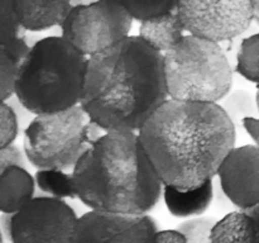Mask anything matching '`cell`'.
Segmentation results:
<instances>
[{
  "mask_svg": "<svg viewBox=\"0 0 259 243\" xmlns=\"http://www.w3.org/2000/svg\"><path fill=\"white\" fill-rule=\"evenodd\" d=\"M163 197L166 207L172 215L177 218H199L210 207L214 197L212 180L194 190L175 189L163 186Z\"/></svg>",
  "mask_w": 259,
  "mask_h": 243,
  "instance_id": "obj_14",
  "label": "cell"
},
{
  "mask_svg": "<svg viewBox=\"0 0 259 243\" xmlns=\"http://www.w3.org/2000/svg\"><path fill=\"white\" fill-rule=\"evenodd\" d=\"M125 9L133 19L146 23L157 19L177 9V2L171 3H123Z\"/></svg>",
  "mask_w": 259,
  "mask_h": 243,
  "instance_id": "obj_20",
  "label": "cell"
},
{
  "mask_svg": "<svg viewBox=\"0 0 259 243\" xmlns=\"http://www.w3.org/2000/svg\"><path fill=\"white\" fill-rule=\"evenodd\" d=\"M177 13L190 35L219 45L243 34L254 20L253 2H177Z\"/></svg>",
  "mask_w": 259,
  "mask_h": 243,
  "instance_id": "obj_8",
  "label": "cell"
},
{
  "mask_svg": "<svg viewBox=\"0 0 259 243\" xmlns=\"http://www.w3.org/2000/svg\"><path fill=\"white\" fill-rule=\"evenodd\" d=\"M71 174L77 199L98 212L146 215L163 192L136 132H105Z\"/></svg>",
  "mask_w": 259,
  "mask_h": 243,
  "instance_id": "obj_3",
  "label": "cell"
},
{
  "mask_svg": "<svg viewBox=\"0 0 259 243\" xmlns=\"http://www.w3.org/2000/svg\"><path fill=\"white\" fill-rule=\"evenodd\" d=\"M210 243H258L253 218L247 212H232L217 220L210 232Z\"/></svg>",
  "mask_w": 259,
  "mask_h": 243,
  "instance_id": "obj_16",
  "label": "cell"
},
{
  "mask_svg": "<svg viewBox=\"0 0 259 243\" xmlns=\"http://www.w3.org/2000/svg\"><path fill=\"white\" fill-rule=\"evenodd\" d=\"M185 28L177 9L139 25V37L153 50L164 55L185 37Z\"/></svg>",
  "mask_w": 259,
  "mask_h": 243,
  "instance_id": "obj_15",
  "label": "cell"
},
{
  "mask_svg": "<svg viewBox=\"0 0 259 243\" xmlns=\"http://www.w3.org/2000/svg\"><path fill=\"white\" fill-rule=\"evenodd\" d=\"M35 179L23 167H9L0 172V209L15 214L34 199Z\"/></svg>",
  "mask_w": 259,
  "mask_h": 243,
  "instance_id": "obj_13",
  "label": "cell"
},
{
  "mask_svg": "<svg viewBox=\"0 0 259 243\" xmlns=\"http://www.w3.org/2000/svg\"><path fill=\"white\" fill-rule=\"evenodd\" d=\"M253 9H254V22L259 25V0L253 2Z\"/></svg>",
  "mask_w": 259,
  "mask_h": 243,
  "instance_id": "obj_29",
  "label": "cell"
},
{
  "mask_svg": "<svg viewBox=\"0 0 259 243\" xmlns=\"http://www.w3.org/2000/svg\"><path fill=\"white\" fill-rule=\"evenodd\" d=\"M12 217L13 214H4L3 213L0 218V227L3 232V240L8 243H12Z\"/></svg>",
  "mask_w": 259,
  "mask_h": 243,
  "instance_id": "obj_27",
  "label": "cell"
},
{
  "mask_svg": "<svg viewBox=\"0 0 259 243\" xmlns=\"http://www.w3.org/2000/svg\"><path fill=\"white\" fill-rule=\"evenodd\" d=\"M89 57L62 35L37 40L22 62L15 96L34 115L55 114L81 105Z\"/></svg>",
  "mask_w": 259,
  "mask_h": 243,
  "instance_id": "obj_4",
  "label": "cell"
},
{
  "mask_svg": "<svg viewBox=\"0 0 259 243\" xmlns=\"http://www.w3.org/2000/svg\"><path fill=\"white\" fill-rule=\"evenodd\" d=\"M235 71L259 86V32L242 40L237 53Z\"/></svg>",
  "mask_w": 259,
  "mask_h": 243,
  "instance_id": "obj_19",
  "label": "cell"
},
{
  "mask_svg": "<svg viewBox=\"0 0 259 243\" xmlns=\"http://www.w3.org/2000/svg\"><path fill=\"white\" fill-rule=\"evenodd\" d=\"M217 220L211 217H199L187 219L176 228L184 233L187 243H210V232Z\"/></svg>",
  "mask_w": 259,
  "mask_h": 243,
  "instance_id": "obj_22",
  "label": "cell"
},
{
  "mask_svg": "<svg viewBox=\"0 0 259 243\" xmlns=\"http://www.w3.org/2000/svg\"><path fill=\"white\" fill-rule=\"evenodd\" d=\"M163 58L172 100L219 104L232 91L233 67L218 43L187 34Z\"/></svg>",
  "mask_w": 259,
  "mask_h": 243,
  "instance_id": "obj_5",
  "label": "cell"
},
{
  "mask_svg": "<svg viewBox=\"0 0 259 243\" xmlns=\"http://www.w3.org/2000/svg\"><path fill=\"white\" fill-rule=\"evenodd\" d=\"M18 115L14 108L8 103H2L0 109V148L10 146L18 137Z\"/></svg>",
  "mask_w": 259,
  "mask_h": 243,
  "instance_id": "obj_23",
  "label": "cell"
},
{
  "mask_svg": "<svg viewBox=\"0 0 259 243\" xmlns=\"http://www.w3.org/2000/svg\"><path fill=\"white\" fill-rule=\"evenodd\" d=\"M243 128L245 129L250 138L255 142V146L259 147V118H247L243 120Z\"/></svg>",
  "mask_w": 259,
  "mask_h": 243,
  "instance_id": "obj_26",
  "label": "cell"
},
{
  "mask_svg": "<svg viewBox=\"0 0 259 243\" xmlns=\"http://www.w3.org/2000/svg\"><path fill=\"white\" fill-rule=\"evenodd\" d=\"M132 23L123 3L75 4L61 25V35L90 58L128 38Z\"/></svg>",
  "mask_w": 259,
  "mask_h": 243,
  "instance_id": "obj_7",
  "label": "cell"
},
{
  "mask_svg": "<svg viewBox=\"0 0 259 243\" xmlns=\"http://www.w3.org/2000/svg\"><path fill=\"white\" fill-rule=\"evenodd\" d=\"M237 128L220 104L168 99L138 132L163 186L187 191L218 176Z\"/></svg>",
  "mask_w": 259,
  "mask_h": 243,
  "instance_id": "obj_1",
  "label": "cell"
},
{
  "mask_svg": "<svg viewBox=\"0 0 259 243\" xmlns=\"http://www.w3.org/2000/svg\"><path fill=\"white\" fill-rule=\"evenodd\" d=\"M105 131L81 105L55 114L35 115L24 131V149L33 167L73 171L81 157Z\"/></svg>",
  "mask_w": 259,
  "mask_h": 243,
  "instance_id": "obj_6",
  "label": "cell"
},
{
  "mask_svg": "<svg viewBox=\"0 0 259 243\" xmlns=\"http://www.w3.org/2000/svg\"><path fill=\"white\" fill-rule=\"evenodd\" d=\"M27 154L24 149H20L15 144L0 148V172L9 167H23L27 169L28 165Z\"/></svg>",
  "mask_w": 259,
  "mask_h": 243,
  "instance_id": "obj_24",
  "label": "cell"
},
{
  "mask_svg": "<svg viewBox=\"0 0 259 243\" xmlns=\"http://www.w3.org/2000/svg\"><path fill=\"white\" fill-rule=\"evenodd\" d=\"M72 3L60 2H34V0H13V7L19 24L24 30L42 32L56 25H62Z\"/></svg>",
  "mask_w": 259,
  "mask_h": 243,
  "instance_id": "obj_12",
  "label": "cell"
},
{
  "mask_svg": "<svg viewBox=\"0 0 259 243\" xmlns=\"http://www.w3.org/2000/svg\"><path fill=\"white\" fill-rule=\"evenodd\" d=\"M78 217L62 199L37 196L12 217V243H72Z\"/></svg>",
  "mask_w": 259,
  "mask_h": 243,
  "instance_id": "obj_9",
  "label": "cell"
},
{
  "mask_svg": "<svg viewBox=\"0 0 259 243\" xmlns=\"http://www.w3.org/2000/svg\"><path fill=\"white\" fill-rule=\"evenodd\" d=\"M156 243H187V238L184 233L177 229L158 230Z\"/></svg>",
  "mask_w": 259,
  "mask_h": 243,
  "instance_id": "obj_25",
  "label": "cell"
},
{
  "mask_svg": "<svg viewBox=\"0 0 259 243\" xmlns=\"http://www.w3.org/2000/svg\"><path fill=\"white\" fill-rule=\"evenodd\" d=\"M151 215H124L90 210L78 217L72 243H156Z\"/></svg>",
  "mask_w": 259,
  "mask_h": 243,
  "instance_id": "obj_10",
  "label": "cell"
},
{
  "mask_svg": "<svg viewBox=\"0 0 259 243\" xmlns=\"http://www.w3.org/2000/svg\"><path fill=\"white\" fill-rule=\"evenodd\" d=\"M163 55L139 35L89 58L81 106L103 131L139 132L169 99Z\"/></svg>",
  "mask_w": 259,
  "mask_h": 243,
  "instance_id": "obj_2",
  "label": "cell"
},
{
  "mask_svg": "<svg viewBox=\"0 0 259 243\" xmlns=\"http://www.w3.org/2000/svg\"><path fill=\"white\" fill-rule=\"evenodd\" d=\"M248 214L250 215V217L253 218V220H254L255 223V227H257V233H258V243H259V205L258 207L253 208V209L250 210H247Z\"/></svg>",
  "mask_w": 259,
  "mask_h": 243,
  "instance_id": "obj_28",
  "label": "cell"
},
{
  "mask_svg": "<svg viewBox=\"0 0 259 243\" xmlns=\"http://www.w3.org/2000/svg\"><path fill=\"white\" fill-rule=\"evenodd\" d=\"M219 103L237 127H243L247 118H259L257 98L247 90H233Z\"/></svg>",
  "mask_w": 259,
  "mask_h": 243,
  "instance_id": "obj_17",
  "label": "cell"
},
{
  "mask_svg": "<svg viewBox=\"0 0 259 243\" xmlns=\"http://www.w3.org/2000/svg\"><path fill=\"white\" fill-rule=\"evenodd\" d=\"M24 37L23 28L19 24L13 7V0L0 2V45L13 42Z\"/></svg>",
  "mask_w": 259,
  "mask_h": 243,
  "instance_id": "obj_21",
  "label": "cell"
},
{
  "mask_svg": "<svg viewBox=\"0 0 259 243\" xmlns=\"http://www.w3.org/2000/svg\"><path fill=\"white\" fill-rule=\"evenodd\" d=\"M35 184L43 192L56 199L77 197L73 186L72 174L60 170H39L35 174Z\"/></svg>",
  "mask_w": 259,
  "mask_h": 243,
  "instance_id": "obj_18",
  "label": "cell"
},
{
  "mask_svg": "<svg viewBox=\"0 0 259 243\" xmlns=\"http://www.w3.org/2000/svg\"><path fill=\"white\" fill-rule=\"evenodd\" d=\"M257 94H255V98H257V105H258V113H259V86H257Z\"/></svg>",
  "mask_w": 259,
  "mask_h": 243,
  "instance_id": "obj_30",
  "label": "cell"
},
{
  "mask_svg": "<svg viewBox=\"0 0 259 243\" xmlns=\"http://www.w3.org/2000/svg\"><path fill=\"white\" fill-rule=\"evenodd\" d=\"M218 177L225 196L243 212L259 205V147H234L223 161Z\"/></svg>",
  "mask_w": 259,
  "mask_h": 243,
  "instance_id": "obj_11",
  "label": "cell"
}]
</instances>
